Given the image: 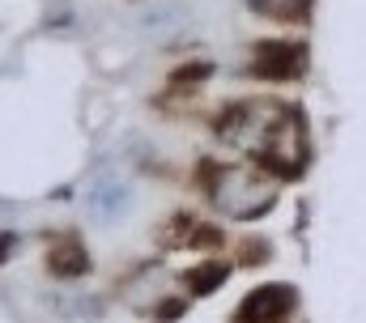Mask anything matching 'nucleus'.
Masks as SVG:
<instances>
[{"mask_svg": "<svg viewBox=\"0 0 366 323\" xmlns=\"http://www.w3.org/2000/svg\"><path fill=\"white\" fill-rule=\"evenodd\" d=\"M204 196L226 213V217H260L273 204V183L239 162H204L200 166Z\"/></svg>", "mask_w": 366, "mask_h": 323, "instance_id": "nucleus-2", "label": "nucleus"}, {"mask_svg": "<svg viewBox=\"0 0 366 323\" xmlns=\"http://www.w3.org/2000/svg\"><path fill=\"white\" fill-rule=\"evenodd\" d=\"M247 4L277 21H307V13H311V0H247Z\"/></svg>", "mask_w": 366, "mask_h": 323, "instance_id": "nucleus-7", "label": "nucleus"}, {"mask_svg": "<svg viewBox=\"0 0 366 323\" xmlns=\"http://www.w3.org/2000/svg\"><path fill=\"white\" fill-rule=\"evenodd\" d=\"M290 311H294V289L290 285H264L239 302L234 323H281Z\"/></svg>", "mask_w": 366, "mask_h": 323, "instance_id": "nucleus-5", "label": "nucleus"}, {"mask_svg": "<svg viewBox=\"0 0 366 323\" xmlns=\"http://www.w3.org/2000/svg\"><path fill=\"white\" fill-rule=\"evenodd\" d=\"M171 17H187V9H179V4H171V9H149V13H145V30H167V26H179V21H171Z\"/></svg>", "mask_w": 366, "mask_h": 323, "instance_id": "nucleus-9", "label": "nucleus"}, {"mask_svg": "<svg viewBox=\"0 0 366 323\" xmlns=\"http://www.w3.org/2000/svg\"><path fill=\"white\" fill-rule=\"evenodd\" d=\"M132 209H137V192H132V183L119 170H98L86 183V213H90V222L119 226V222L132 217Z\"/></svg>", "mask_w": 366, "mask_h": 323, "instance_id": "nucleus-3", "label": "nucleus"}, {"mask_svg": "<svg viewBox=\"0 0 366 323\" xmlns=\"http://www.w3.org/2000/svg\"><path fill=\"white\" fill-rule=\"evenodd\" d=\"M47 272H51V277H81V272H90V251H86V242L77 239V234L56 239L51 251H47Z\"/></svg>", "mask_w": 366, "mask_h": 323, "instance_id": "nucleus-6", "label": "nucleus"}, {"mask_svg": "<svg viewBox=\"0 0 366 323\" xmlns=\"http://www.w3.org/2000/svg\"><path fill=\"white\" fill-rule=\"evenodd\" d=\"M230 277V268L226 264H217V259H209V264H200V268H192L187 272V285H192V294H209L213 285H222Z\"/></svg>", "mask_w": 366, "mask_h": 323, "instance_id": "nucleus-8", "label": "nucleus"}, {"mask_svg": "<svg viewBox=\"0 0 366 323\" xmlns=\"http://www.w3.org/2000/svg\"><path fill=\"white\" fill-rule=\"evenodd\" d=\"M247 73L256 81H269V85L298 81L307 73V43H298V39H264V43H256L252 60H247Z\"/></svg>", "mask_w": 366, "mask_h": 323, "instance_id": "nucleus-4", "label": "nucleus"}, {"mask_svg": "<svg viewBox=\"0 0 366 323\" xmlns=\"http://www.w3.org/2000/svg\"><path fill=\"white\" fill-rule=\"evenodd\" d=\"M213 132L277 174H302L307 154H311L302 111L285 106V102H269V98L226 106L222 119L213 124Z\"/></svg>", "mask_w": 366, "mask_h": 323, "instance_id": "nucleus-1", "label": "nucleus"}]
</instances>
